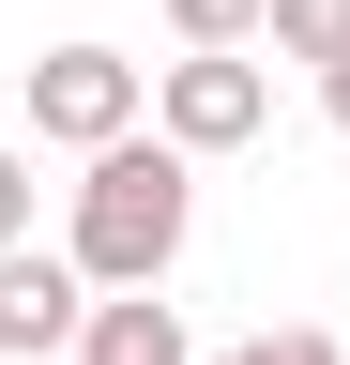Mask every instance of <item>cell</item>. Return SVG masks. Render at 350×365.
Returning a JSON list of instances; mask_svg holds the SVG:
<instances>
[{
	"mask_svg": "<svg viewBox=\"0 0 350 365\" xmlns=\"http://www.w3.org/2000/svg\"><path fill=\"white\" fill-rule=\"evenodd\" d=\"M92 335V274L61 244H0V350H76Z\"/></svg>",
	"mask_w": 350,
	"mask_h": 365,
	"instance_id": "cell-4",
	"label": "cell"
},
{
	"mask_svg": "<svg viewBox=\"0 0 350 365\" xmlns=\"http://www.w3.org/2000/svg\"><path fill=\"white\" fill-rule=\"evenodd\" d=\"M259 365H350L335 335H259Z\"/></svg>",
	"mask_w": 350,
	"mask_h": 365,
	"instance_id": "cell-9",
	"label": "cell"
},
{
	"mask_svg": "<svg viewBox=\"0 0 350 365\" xmlns=\"http://www.w3.org/2000/svg\"><path fill=\"white\" fill-rule=\"evenodd\" d=\"M259 46L304 61V76H335V61H350V0H274V31H259Z\"/></svg>",
	"mask_w": 350,
	"mask_h": 365,
	"instance_id": "cell-6",
	"label": "cell"
},
{
	"mask_svg": "<svg viewBox=\"0 0 350 365\" xmlns=\"http://www.w3.org/2000/svg\"><path fill=\"white\" fill-rule=\"evenodd\" d=\"M213 365H259V350H213Z\"/></svg>",
	"mask_w": 350,
	"mask_h": 365,
	"instance_id": "cell-11",
	"label": "cell"
},
{
	"mask_svg": "<svg viewBox=\"0 0 350 365\" xmlns=\"http://www.w3.org/2000/svg\"><path fill=\"white\" fill-rule=\"evenodd\" d=\"M168 31H183V46H259L274 0H168Z\"/></svg>",
	"mask_w": 350,
	"mask_h": 365,
	"instance_id": "cell-7",
	"label": "cell"
},
{
	"mask_svg": "<svg viewBox=\"0 0 350 365\" xmlns=\"http://www.w3.org/2000/svg\"><path fill=\"white\" fill-rule=\"evenodd\" d=\"M153 137L168 153H244V137H274V61H244V46H183V61H153Z\"/></svg>",
	"mask_w": 350,
	"mask_h": 365,
	"instance_id": "cell-2",
	"label": "cell"
},
{
	"mask_svg": "<svg viewBox=\"0 0 350 365\" xmlns=\"http://www.w3.org/2000/svg\"><path fill=\"white\" fill-rule=\"evenodd\" d=\"M183 228H198V153L122 137V153H92V182H76L61 259L92 274V289H168V274H183Z\"/></svg>",
	"mask_w": 350,
	"mask_h": 365,
	"instance_id": "cell-1",
	"label": "cell"
},
{
	"mask_svg": "<svg viewBox=\"0 0 350 365\" xmlns=\"http://www.w3.org/2000/svg\"><path fill=\"white\" fill-rule=\"evenodd\" d=\"M76 365H198V350H183V304H168V289H92Z\"/></svg>",
	"mask_w": 350,
	"mask_h": 365,
	"instance_id": "cell-5",
	"label": "cell"
},
{
	"mask_svg": "<svg viewBox=\"0 0 350 365\" xmlns=\"http://www.w3.org/2000/svg\"><path fill=\"white\" fill-rule=\"evenodd\" d=\"M138 122H153V61H122V46H46L31 61V137H61L76 168L122 153Z\"/></svg>",
	"mask_w": 350,
	"mask_h": 365,
	"instance_id": "cell-3",
	"label": "cell"
},
{
	"mask_svg": "<svg viewBox=\"0 0 350 365\" xmlns=\"http://www.w3.org/2000/svg\"><path fill=\"white\" fill-rule=\"evenodd\" d=\"M320 122H335V137H350V61H335V76H320Z\"/></svg>",
	"mask_w": 350,
	"mask_h": 365,
	"instance_id": "cell-10",
	"label": "cell"
},
{
	"mask_svg": "<svg viewBox=\"0 0 350 365\" xmlns=\"http://www.w3.org/2000/svg\"><path fill=\"white\" fill-rule=\"evenodd\" d=\"M0 244H31V153H0Z\"/></svg>",
	"mask_w": 350,
	"mask_h": 365,
	"instance_id": "cell-8",
	"label": "cell"
}]
</instances>
